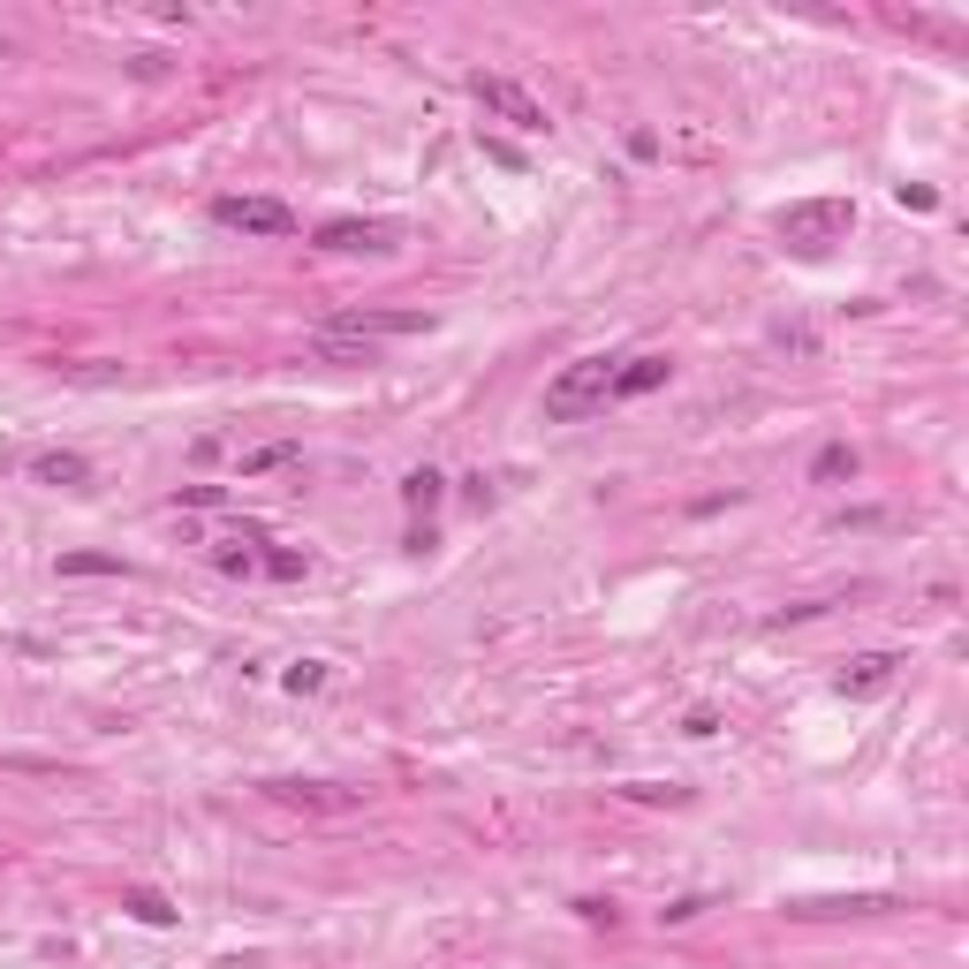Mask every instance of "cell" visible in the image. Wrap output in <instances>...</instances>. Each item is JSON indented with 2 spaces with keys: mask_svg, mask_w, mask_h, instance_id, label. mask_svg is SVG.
Listing matches in <instances>:
<instances>
[{
  "mask_svg": "<svg viewBox=\"0 0 969 969\" xmlns=\"http://www.w3.org/2000/svg\"><path fill=\"white\" fill-rule=\"evenodd\" d=\"M606 394H614V364H606V356H576L568 372H553L546 417L553 424H576V417H591V410H606Z\"/></svg>",
  "mask_w": 969,
  "mask_h": 969,
  "instance_id": "1",
  "label": "cell"
},
{
  "mask_svg": "<svg viewBox=\"0 0 969 969\" xmlns=\"http://www.w3.org/2000/svg\"><path fill=\"white\" fill-rule=\"evenodd\" d=\"M848 228H856V205H848V198H803V205L780 212V235H788L803 258H826Z\"/></svg>",
  "mask_w": 969,
  "mask_h": 969,
  "instance_id": "2",
  "label": "cell"
},
{
  "mask_svg": "<svg viewBox=\"0 0 969 969\" xmlns=\"http://www.w3.org/2000/svg\"><path fill=\"white\" fill-rule=\"evenodd\" d=\"M424 326H432L424 311H341V319H326L319 334H334V341H364V349H380V341L424 334Z\"/></svg>",
  "mask_w": 969,
  "mask_h": 969,
  "instance_id": "3",
  "label": "cell"
},
{
  "mask_svg": "<svg viewBox=\"0 0 969 969\" xmlns=\"http://www.w3.org/2000/svg\"><path fill=\"white\" fill-rule=\"evenodd\" d=\"M470 91H477V107H485V114H501V122L531 129V137L546 129V107H538L523 84H507V77H470Z\"/></svg>",
  "mask_w": 969,
  "mask_h": 969,
  "instance_id": "4",
  "label": "cell"
},
{
  "mask_svg": "<svg viewBox=\"0 0 969 969\" xmlns=\"http://www.w3.org/2000/svg\"><path fill=\"white\" fill-rule=\"evenodd\" d=\"M212 220H220V228H243V235H289L295 228V212L281 205V198H220Z\"/></svg>",
  "mask_w": 969,
  "mask_h": 969,
  "instance_id": "5",
  "label": "cell"
},
{
  "mask_svg": "<svg viewBox=\"0 0 969 969\" xmlns=\"http://www.w3.org/2000/svg\"><path fill=\"white\" fill-rule=\"evenodd\" d=\"M894 667H901L894 652H864V659H848V667H841V697H879L886 682H894Z\"/></svg>",
  "mask_w": 969,
  "mask_h": 969,
  "instance_id": "6",
  "label": "cell"
},
{
  "mask_svg": "<svg viewBox=\"0 0 969 969\" xmlns=\"http://www.w3.org/2000/svg\"><path fill=\"white\" fill-rule=\"evenodd\" d=\"M652 386H667V356H629V364H614V394L606 402H636Z\"/></svg>",
  "mask_w": 969,
  "mask_h": 969,
  "instance_id": "7",
  "label": "cell"
},
{
  "mask_svg": "<svg viewBox=\"0 0 969 969\" xmlns=\"http://www.w3.org/2000/svg\"><path fill=\"white\" fill-rule=\"evenodd\" d=\"M31 477L39 485H91V463L77 447H46V455H31Z\"/></svg>",
  "mask_w": 969,
  "mask_h": 969,
  "instance_id": "8",
  "label": "cell"
},
{
  "mask_svg": "<svg viewBox=\"0 0 969 969\" xmlns=\"http://www.w3.org/2000/svg\"><path fill=\"white\" fill-rule=\"evenodd\" d=\"M319 243L326 251H386V228H372V220H326Z\"/></svg>",
  "mask_w": 969,
  "mask_h": 969,
  "instance_id": "9",
  "label": "cell"
},
{
  "mask_svg": "<svg viewBox=\"0 0 969 969\" xmlns=\"http://www.w3.org/2000/svg\"><path fill=\"white\" fill-rule=\"evenodd\" d=\"M273 796L281 803H303V810H349V788H326V780H273Z\"/></svg>",
  "mask_w": 969,
  "mask_h": 969,
  "instance_id": "10",
  "label": "cell"
},
{
  "mask_svg": "<svg viewBox=\"0 0 969 969\" xmlns=\"http://www.w3.org/2000/svg\"><path fill=\"white\" fill-rule=\"evenodd\" d=\"M122 909L137 917V925H174L168 894H152V886H129V894H122Z\"/></svg>",
  "mask_w": 969,
  "mask_h": 969,
  "instance_id": "11",
  "label": "cell"
},
{
  "mask_svg": "<svg viewBox=\"0 0 969 969\" xmlns=\"http://www.w3.org/2000/svg\"><path fill=\"white\" fill-rule=\"evenodd\" d=\"M295 440H265V447H243V477H265V470H289Z\"/></svg>",
  "mask_w": 969,
  "mask_h": 969,
  "instance_id": "12",
  "label": "cell"
},
{
  "mask_svg": "<svg viewBox=\"0 0 969 969\" xmlns=\"http://www.w3.org/2000/svg\"><path fill=\"white\" fill-rule=\"evenodd\" d=\"M864 909H886V901H871V894H848V901H796L788 917H864Z\"/></svg>",
  "mask_w": 969,
  "mask_h": 969,
  "instance_id": "13",
  "label": "cell"
},
{
  "mask_svg": "<svg viewBox=\"0 0 969 969\" xmlns=\"http://www.w3.org/2000/svg\"><path fill=\"white\" fill-rule=\"evenodd\" d=\"M61 576H122V553H61Z\"/></svg>",
  "mask_w": 969,
  "mask_h": 969,
  "instance_id": "14",
  "label": "cell"
},
{
  "mask_svg": "<svg viewBox=\"0 0 969 969\" xmlns=\"http://www.w3.org/2000/svg\"><path fill=\"white\" fill-rule=\"evenodd\" d=\"M810 477H818V485H841V477H856V447H826V455L810 463Z\"/></svg>",
  "mask_w": 969,
  "mask_h": 969,
  "instance_id": "15",
  "label": "cell"
},
{
  "mask_svg": "<svg viewBox=\"0 0 969 969\" xmlns=\"http://www.w3.org/2000/svg\"><path fill=\"white\" fill-rule=\"evenodd\" d=\"M402 501L432 515V501H440V470H410V477H402Z\"/></svg>",
  "mask_w": 969,
  "mask_h": 969,
  "instance_id": "16",
  "label": "cell"
},
{
  "mask_svg": "<svg viewBox=\"0 0 969 969\" xmlns=\"http://www.w3.org/2000/svg\"><path fill=\"white\" fill-rule=\"evenodd\" d=\"M281 682H289L295 697H303V689H326V667H319V659H295V667H289Z\"/></svg>",
  "mask_w": 969,
  "mask_h": 969,
  "instance_id": "17",
  "label": "cell"
},
{
  "mask_svg": "<svg viewBox=\"0 0 969 969\" xmlns=\"http://www.w3.org/2000/svg\"><path fill=\"white\" fill-rule=\"evenodd\" d=\"M303 568H311V561H303V553H265V576H281V584H295V576H303Z\"/></svg>",
  "mask_w": 969,
  "mask_h": 969,
  "instance_id": "18",
  "label": "cell"
},
{
  "mask_svg": "<svg viewBox=\"0 0 969 969\" xmlns=\"http://www.w3.org/2000/svg\"><path fill=\"white\" fill-rule=\"evenodd\" d=\"M228 501V485H182V507H220Z\"/></svg>",
  "mask_w": 969,
  "mask_h": 969,
  "instance_id": "19",
  "label": "cell"
}]
</instances>
